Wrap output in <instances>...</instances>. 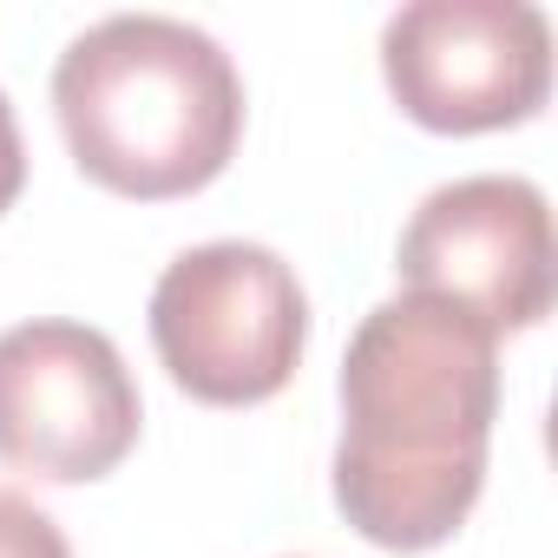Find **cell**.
Returning <instances> with one entry per match:
<instances>
[{
    "instance_id": "cell-1",
    "label": "cell",
    "mask_w": 558,
    "mask_h": 558,
    "mask_svg": "<svg viewBox=\"0 0 558 558\" xmlns=\"http://www.w3.org/2000/svg\"><path fill=\"white\" fill-rule=\"evenodd\" d=\"M499 421V336L440 296H388L342 355L336 506L381 551L447 545L480 486Z\"/></svg>"
},
{
    "instance_id": "cell-2",
    "label": "cell",
    "mask_w": 558,
    "mask_h": 558,
    "mask_svg": "<svg viewBox=\"0 0 558 558\" xmlns=\"http://www.w3.org/2000/svg\"><path fill=\"white\" fill-rule=\"evenodd\" d=\"M53 112L73 165L119 197H191L243 138V80L230 53L171 14H106L66 40Z\"/></svg>"
},
{
    "instance_id": "cell-3",
    "label": "cell",
    "mask_w": 558,
    "mask_h": 558,
    "mask_svg": "<svg viewBox=\"0 0 558 558\" xmlns=\"http://www.w3.org/2000/svg\"><path fill=\"white\" fill-rule=\"evenodd\" d=\"M310 342V296L269 243H197L151 290V349L204 408H256L283 395Z\"/></svg>"
},
{
    "instance_id": "cell-4",
    "label": "cell",
    "mask_w": 558,
    "mask_h": 558,
    "mask_svg": "<svg viewBox=\"0 0 558 558\" xmlns=\"http://www.w3.org/2000/svg\"><path fill=\"white\" fill-rule=\"evenodd\" d=\"M381 80L427 132H506L551 93V21L532 0H408L381 27Z\"/></svg>"
},
{
    "instance_id": "cell-5",
    "label": "cell",
    "mask_w": 558,
    "mask_h": 558,
    "mask_svg": "<svg viewBox=\"0 0 558 558\" xmlns=\"http://www.w3.org/2000/svg\"><path fill=\"white\" fill-rule=\"evenodd\" d=\"M145 427L138 381L106 329L40 316L0 336V466L34 480H106Z\"/></svg>"
},
{
    "instance_id": "cell-6",
    "label": "cell",
    "mask_w": 558,
    "mask_h": 558,
    "mask_svg": "<svg viewBox=\"0 0 558 558\" xmlns=\"http://www.w3.org/2000/svg\"><path fill=\"white\" fill-rule=\"evenodd\" d=\"M395 269L414 296H440L493 336L532 329L558 296L551 204L532 178L480 171L427 191L401 230Z\"/></svg>"
},
{
    "instance_id": "cell-7",
    "label": "cell",
    "mask_w": 558,
    "mask_h": 558,
    "mask_svg": "<svg viewBox=\"0 0 558 558\" xmlns=\"http://www.w3.org/2000/svg\"><path fill=\"white\" fill-rule=\"evenodd\" d=\"M0 558H73V545L53 525V512H40L14 486H0Z\"/></svg>"
},
{
    "instance_id": "cell-8",
    "label": "cell",
    "mask_w": 558,
    "mask_h": 558,
    "mask_svg": "<svg viewBox=\"0 0 558 558\" xmlns=\"http://www.w3.org/2000/svg\"><path fill=\"white\" fill-rule=\"evenodd\" d=\"M27 184V145H21V125H14V99L0 93V210H8Z\"/></svg>"
}]
</instances>
